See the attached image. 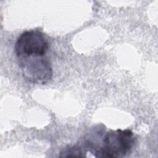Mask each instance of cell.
<instances>
[{
    "label": "cell",
    "instance_id": "1",
    "mask_svg": "<svg viewBox=\"0 0 158 158\" xmlns=\"http://www.w3.org/2000/svg\"><path fill=\"white\" fill-rule=\"evenodd\" d=\"M135 143L134 134L130 130H110L104 136L102 146L94 155L96 157H122L131 151Z\"/></svg>",
    "mask_w": 158,
    "mask_h": 158
},
{
    "label": "cell",
    "instance_id": "2",
    "mask_svg": "<svg viewBox=\"0 0 158 158\" xmlns=\"http://www.w3.org/2000/svg\"><path fill=\"white\" fill-rule=\"evenodd\" d=\"M49 49V43L44 34L38 30L25 31L17 39L14 52L19 58L44 56Z\"/></svg>",
    "mask_w": 158,
    "mask_h": 158
},
{
    "label": "cell",
    "instance_id": "3",
    "mask_svg": "<svg viewBox=\"0 0 158 158\" xmlns=\"http://www.w3.org/2000/svg\"><path fill=\"white\" fill-rule=\"evenodd\" d=\"M19 60L23 75L28 81L34 83L45 84L51 79V65L45 56L20 58Z\"/></svg>",
    "mask_w": 158,
    "mask_h": 158
},
{
    "label": "cell",
    "instance_id": "4",
    "mask_svg": "<svg viewBox=\"0 0 158 158\" xmlns=\"http://www.w3.org/2000/svg\"><path fill=\"white\" fill-rule=\"evenodd\" d=\"M60 157H85V155L83 153V150L81 148L77 146H69L68 148H64L61 152L59 156Z\"/></svg>",
    "mask_w": 158,
    "mask_h": 158
}]
</instances>
